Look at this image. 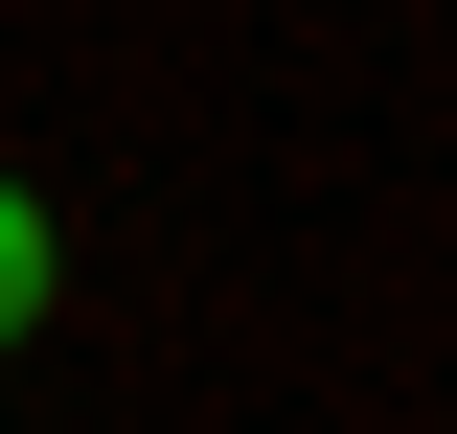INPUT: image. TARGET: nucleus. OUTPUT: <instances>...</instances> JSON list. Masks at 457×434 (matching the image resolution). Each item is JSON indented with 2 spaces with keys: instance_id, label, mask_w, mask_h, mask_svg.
<instances>
[{
  "instance_id": "obj_1",
  "label": "nucleus",
  "mask_w": 457,
  "mask_h": 434,
  "mask_svg": "<svg viewBox=\"0 0 457 434\" xmlns=\"http://www.w3.org/2000/svg\"><path fill=\"white\" fill-rule=\"evenodd\" d=\"M0 343H46V206L0 183Z\"/></svg>"
}]
</instances>
